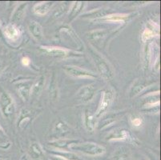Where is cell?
<instances>
[{
	"label": "cell",
	"instance_id": "obj_1",
	"mask_svg": "<svg viewBox=\"0 0 161 160\" xmlns=\"http://www.w3.org/2000/svg\"><path fill=\"white\" fill-rule=\"evenodd\" d=\"M68 149L74 152H80L88 156H100L106 152L104 146L95 143H71L68 145Z\"/></svg>",
	"mask_w": 161,
	"mask_h": 160
},
{
	"label": "cell",
	"instance_id": "obj_2",
	"mask_svg": "<svg viewBox=\"0 0 161 160\" xmlns=\"http://www.w3.org/2000/svg\"><path fill=\"white\" fill-rule=\"evenodd\" d=\"M91 54L99 74L106 80H111L113 78L114 72L108 60L92 48L91 49Z\"/></svg>",
	"mask_w": 161,
	"mask_h": 160
},
{
	"label": "cell",
	"instance_id": "obj_3",
	"mask_svg": "<svg viewBox=\"0 0 161 160\" xmlns=\"http://www.w3.org/2000/svg\"><path fill=\"white\" fill-rule=\"evenodd\" d=\"M115 95V91L112 89H111V88L105 89L102 92L100 100H99V106H98V108L96 111V114H95L96 118L99 119V117L103 115L107 112V111L109 109L110 107L112 106V104L114 102Z\"/></svg>",
	"mask_w": 161,
	"mask_h": 160
},
{
	"label": "cell",
	"instance_id": "obj_4",
	"mask_svg": "<svg viewBox=\"0 0 161 160\" xmlns=\"http://www.w3.org/2000/svg\"><path fill=\"white\" fill-rule=\"evenodd\" d=\"M0 110L4 118L12 119L15 113V104L11 95L3 91L0 95Z\"/></svg>",
	"mask_w": 161,
	"mask_h": 160
},
{
	"label": "cell",
	"instance_id": "obj_5",
	"mask_svg": "<svg viewBox=\"0 0 161 160\" xmlns=\"http://www.w3.org/2000/svg\"><path fill=\"white\" fill-rule=\"evenodd\" d=\"M64 70L68 75L71 76L75 79H94L96 78V75L92 71L80 68L75 66L67 65L64 67Z\"/></svg>",
	"mask_w": 161,
	"mask_h": 160
},
{
	"label": "cell",
	"instance_id": "obj_6",
	"mask_svg": "<svg viewBox=\"0 0 161 160\" xmlns=\"http://www.w3.org/2000/svg\"><path fill=\"white\" fill-rule=\"evenodd\" d=\"M96 93V87L94 84H89L83 86L77 92V98L83 103H87L93 99Z\"/></svg>",
	"mask_w": 161,
	"mask_h": 160
},
{
	"label": "cell",
	"instance_id": "obj_7",
	"mask_svg": "<svg viewBox=\"0 0 161 160\" xmlns=\"http://www.w3.org/2000/svg\"><path fill=\"white\" fill-rule=\"evenodd\" d=\"M71 133V129L67 123L63 120L59 119L55 123L52 129V137L57 139H66L68 135Z\"/></svg>",
	"mask_w": 161,
	"mask_h": 160
},
{
	"label": "cell",
	"instance_id": "obj_8",
	"mask_svg": "<svg viewBox=\"0 0 161 160\" xmlns=\"http://www.w3.org/2000/svg\"><path fill=\"white\" fill-rule=\"evenodd\" d=\"M32 82L31 80L20 81L16 84V91L18 92L19 97L24 102L28 101L31 97V90Z\"/></svg>",
	"mask_w": 161,
	"mask_h": 160
},
{
	"label": "cell",
	"instance_id": "obj_9",
	"mask_svg": "<svg viewBox=\"0 0 161 160\" xmlns=\"http://www.w3.org/2000/svg\"><path fill=\"white\" fill-rule=\"evenodd\" d=\"M83 125L86 130L89 132H93L98 125V119L94 114H92L89 110H85L83 116Z\"/></svg>",
	"mask_w": 161,
	"mask_h": 160
},
{
	"label": "cell",
	"instance_id": "obj_10",
	"mask_svg": "<svg viewBox=\"0 0 161 160\" xmlns=\"http://www.w3.org/2000/svg\"><path fill=\"white\" fill-rule=\"evenodd\" d=\"M3 34L7 39H9L10 41L15 42L20 38L21 31H20V30L16 25L11 23V24L7 25L3 29Z\"/></svg>",
	"mask_w": 161,
	"mask_h": 160
},
{
	"label": "cell",
	"instance_id": "obj_11",
	"mask_svg": "<svg viewBox=\"0 0 161 160\" xmlns=\"http://www.w3.org/2000/svg\"><path fill=\"white\" fill-rule=\"evenodd\" d=\"M129 132L125 129L117 128L111 131L107 136V140L108 141H123L129 139Z\"/></svg>",
	"mask_w": 161,
	"mask_h": 160
},
{
	"label": "cell",
	"instance_id": "obj_12",
	"mask_svg": "<svg viewBox=\"0 0 161 160\" xmlns=\"http://www.w3.org/2000/svg\"><path fill=\"white\" fill-rule=\"evenodd\" d=\"M28 153L31 158L34 160H43L45 156L43 148L37 142H34L30 145Z\"/></svg>",
	"mask_w": 161,
	"mask_h": 160
},
{
	"label": "cell",
	"instance_id": "obj_13",
	"mask_svg": "<svg viewBox=\"0 0 161 160\" xmlns=\"http://www.w3.org/2000/svg\"><path fill=\"white\" fill-rule=\"evenodd\" d=\"M42 50L45 51L47 55L53 57H65L67 56L69 50L65 49L63 47H41Z\"/></svg>",
	"mask_w": 161,
	"mask_h": 160
},
{
	"label": "cell",
	"instance_id": "obj_14",
	"mask_svg": "<svg viewBox=\"0 0 161 160\" xmlns=\"http://www.w3.org/2000/svg\"><path fill=\"white\" fill-rule=\"evenodd\" d=\"M45 85V77L43 75L39 76L36 81L32 83L31 90V97H39L43 90Z\"/></svg>",
	"mask_w": 161,
	"mask_h": 160
},
{
	"label": "cell",
	"instance_id": "obj_15",
	"mask_svg": "<svg viewBox=\"0 0 161 160\" xmlns=\"http://www.w3.org/2000/svg\"><path fill=\"white\" fill-rule=\"evenodd\" d=\"M53 6L52 2H40L33 7V11L39 16H43L47 14Z\"/></svg>",
	"mask_w": 161,
	"mask_h": 160
},
{
	"label": "cell",
	"instance_id": "obj_16",
	"mask_svg": "<svg viewBox=\"0 0 161 160\" xmlns=\"http://www.w3.org/2000/svg\"><path fill=\"white\" fill-rule=\"evenodd\" d=\"M28 30L30 31L31 35H32V37L34 39H36V40H40V39H43V29H42V26H40V24L38 23L37 22H31L28 26Z\"/></svg>",
	"mask_w": 161,
	"mask_h": 160
},
{
	"label": "cell",
	"instance_id": "obj_17",
	"mask_svg": "<svg viewBox=\"0 0 161 160\" xmlns=\"http://www.w3.org/2000/svg\"><path fill=\"white\" fill-rule=\"evenodd\" d=\"M159 27L158 25L153 23H151V27H147L145 30H143V34H142V40L143 42H147V40L153 38L155 35H159Z\"/></svg>",
	"mask_w": 161,
	"mask_h": 160
},
{
	"label": "cell",
	"instance_id": "obj_18",
	"mask_svg": "<svg viewBox=\"0 0 161 160\" xmlns=\"http://www.w3.org/2000/svg\"><path fill=\"white\" fill-rule=\"evenodd\" d=\"M112 158V160H131V153L127 148L120 147L114 152Z\"/></svg>",
	"mask_w": 161,
	"mask_h": 160
},
{
	"label": "cell",
	"instance_id": "obj_19",
	"mask_svg": "<svg viewBox=\"0 0 161 160\" xmlns=\"http://www.w3.org/2000/svg\"><path fill=\"white\" fill-rule=\"evenodd\" d=\"M105 36H106V30H96L88 34V39L92 42L96 43L103 41Z\"/></svg>",
	"mask_w": 161,
	"mask_h": 160
},
{
	"label": "cell",
	"instance_id": "obj_20",
	"mask_svg": "<svg viewBox=\"0 0 161 160\" xmlns=\"http://www.w3.org/2000/svg\"><path fill=\"white\" fill-rule=\"evenodd\" d=\"M129 14H120V13H116V14H108V15L105 16L103 18V19L105 21L108 22H115V23H119V22H122L124 23L126 19H128Z\"/></svg>",
	"mask_w": 161,
	"mask_h": 160
},
{
	"label": "cell",
	"instance_id": "obj_21",
	"mask_svg": "<svg viewBox=\"0 0 161 160\" xmlns=\"http://www.w3.org/2000/svg\"><path fill=\"white\" fill-rule=\"evenodd\" d=\"M26 7L27 3H23L19 6L14 11V14L12 15V20L14 22H20L23 19L25 11H26Z\"/></svg>",
	"mask_w": 161,
	"mask_h": 160
},
{
	"label": "cell",
	"instance_id": "obj_22",
	"mask_svg": "<svg viewBox=\"0 0 161 160\" xmlns=\"http://www.w3.org/2000/svg\"><path fill=\"white\" fill-rule=\"evenodd\" d=\"M53 155H58V156L62 157V158H64L66 160H80V158L77 155H75L74 153L67 152V151H65V150L57 149L56 152Z\"/></svg>",
	"mask_w": 161,
	"mask_h": 160
},
{
	"label": "cell",
	"instance_id": "obj_23",
	"mask_svg": "<svg viewBox=\"0 0 161 160\" xmlns=\"http://www.w3.org/2000/svg\"><path fill=\"white\" fill-rule=\"evenodd\" d=\"M83 6H84V3L83 2H75L74 3V5H73L72 8H71V11L70 12V16L69 19H72L78 15L81 11L83 10Z\"/></svg>",
	"mask_w": 161,
	"mask_h": 160
},
{
	"label": "cell",
	"instance_id": "obj_24",
	"mask_svg": "<svg viewBox=\"0 0 161 160\" xmlns=\"http://www.w3.org/2000/svg\"><path fill=\"white\" fill-rule=\"evenodd\" d=\"M145 87V85L142 84V83H137L136 85H134L131 87V91H130V95H131V97L136 96V95L140 94L141 91H143V89Z\"/></svg>",
	"mask_w": 161,
	"mask_h": 160
},
{
	"label": "cell",
	"instance_id": "obj_25",
	"mask_svg": "<svg viewBox=\"0 0 161 160\" xmlns=\"http://www.w3.org/2000/svg\"><path fill=\"white\" fill-rule=\"evenodd\" d=\"M131 124L134 127H140L143 124V119L140 117H135L131 119Z\"/></svg>",
	"mask_w": 161,
	"mask_h": 160
},
{
	"label": "cell",
	"instance_id": "obj_26",
	"mask_svg": "<svg viewBox=\"0 0 161 160\" xmlns=\"http://www.w3.org/2000/svg\"><path fill=\"white\" fill-rule=\"evenodd\" d=\"M22 62V64L25 67H27V66L30 65L31 63V59L28 58V57H23L21 60Z\"/></svg>",
	"mask_w": 161,
	"mask_h": 160
},
{
	"label": "cell",
	"instance_id": "obj_27",
	"mask_svg": "<svg viewBox=\"0 0 161 160\" xmlns=\"http://www.w3.org/2000/svg\"><path fill=\"white\" fill-rule=\"evenodd\" d=\"M7 138V135L5 134L4 130H3V128L0 127V141H3Z\"/></svg>",
	"mask_w": 161,
	"mask_h": 160
},
{
	"label": "cell",
	"instance_id": "obj_28",
	"mask_svg": "<svg viewBox=\"0 0 161 160\" xmlns=\"http://www.w3.org/2000/svg\"><path fill=\"white\" fill-rule=\"evenodd\" d=\"M49 159L50 160H66L64 159V158H62V157L58 156V155H52L51 156H50Z\"/></svg>",
	"mask_w": 161,
	"mask_h": 160
},
{
	"label": "cell",
	"instance_id": "obj_29",
	"mask_svg": "<svg viewBox=\"0 0 161 160\" xmlns=\"http://www.w3.org/2000/svg\"><path fill=\"white\" fill-rule=\"evenodd\" d=\"M3 69V63H2V61H0V74H1V73H2Z\"/></svg>",
	"mask_w": 161,
	"mask_h": 160
},
{
	"label": "cell",
	"instance_id": "obj_30",
	"mask_svg": "<svg viewBox=\"0 0 161 160\" xmlns=\"http://www.w3.org/2000/svg\"><path fill=\"white\" fill-rule=\"evenodd\" d=\"M0 25H1V23H0Z\"/></svg>",
	"mask_w": 161,
	"mask_h": 160
}]
</instances>
